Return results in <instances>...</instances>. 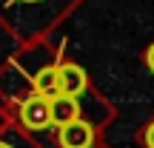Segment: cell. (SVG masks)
Segmentation results:
<instances>
[{
	"mask_svg": "<svg viewBox=\"0 0 154 148\" xmlns=\"http://www.w3.org/2000/svg\"><path fill=\"white\" fill-rule=\"evenodd\" d=\"M20 122L32 131H43L51 125V111H49V100H43L40 94H32L26 103L20 105Z\"/></svg>",
	"mask_w": 154,
	"mask_h": 148,
	"instance_id": "6da1fadb",
	"label": "cell"
},
{
	"mask_svg": "<svg viewBox=\"0 0 154 148\" xmlns=\"http://www.w3.org/2000/svg\"><path fill=\"white\" fill-rule=\"evenodd\" d=\"M143 140H146V148H154V122L149 128H146V134H143Z\"/></svg>",
	"mask_w": 154,
	"mask_h": 148,
	"instance_id": "8992f818",
	"label": "cell"
},
{
	"mask_svg": "<svg viewBox=\"0 0 154 148\" xmlns=\"http://www.w3.org/2000/svg\"><path fill=\"white\" fill-rule=\"evenodd\" d=\"M0 148H11V145H6V143H0Z\"/></svg>",
	"mask_w": 154,
	"mask_h": 148,
	"instance_id": "ba28073f",
	"label": "cell"
},
{
	"mask_svg": "<svg viewBox=\"0 0 154 148\" xmlns=\"http://www.w3.org/2000/svg\"><path fill=\"white\" fill-rule=\"evenodd\" d=\"M146 63H149V68L154 71V43L149 46V51H146Z\"/></svg>",
	"mask_w": 154,
	"mask_h": 148,
	"instance_id": "52a82bcc",
	"label": "cell"
},
{
	"mask_svg": "<svg viewBox=\"0 0 154 148\" xmlns=\"http://www.w3.org/2000/svg\"><path fill=\"white\" fill-rule=\"evenodd\" d=\"M23 3H37V0H23Z\"/></svg>",
	"mask_w": 154,
	"mask_h": 148,
	"instance_id": "9c48e42d",
	"label": "cell"
},
{
	"mask_svg": "<svg viewBox=\"0 0 154 148\" xmlns=\"http://www.w3.org/2000/svg\"><path fill=\"white\" fill-rule=\"evenodd\" d=\"M57 74H60V94H69V97H80L88 86V77L77 63H63L57 66Z\"/></svg>",
	"mask_w": 154,
	"mask_h": 148,
	"instance_id": "3957f363",
	"label": "cell"
},
{
	"mask_svg": "<svg viewBox=\"0 0 154 148\" xmlns=\"http://www.w3.org/2000/svg\"><path fill=\"white\" fill-rule=\"evenodd\" d=\"M34 94H40L43 100H54L60 94V74L57 66H46L34 74Z\"/></svg>",
	"mask_w": 154,
	"mask_h": 148,
	"instance_id": "5b68a950",
	"label": "cell"
},
{
	"mask_svg": "<svg viewBox=\"0 0 154 148\" xmlns=\"http://www.w3.org/2000/svg\"><path fill=\"white\" fill-rule=\"evenodd\" d=\"M60 148H91L94 145V128L86 120H74L60 128Z\"/></svg>",
	"mask_w": 154,
	"mask_h": 148,
	"instance_id": "7a4b0ae2",
	"label": "cell"
},
{
	"mask_svg": "<svg viewBox=\"0 0 154 148\" xmlns=\"http://www.w3.org/2000/svg\"><path fill=\"white\" fill-rule=\"evenodd\" d=\"M49 111H51V125L60 128L80 120V103H77V97H69V94H57L54 100H49Z\"/></svg>",
	"mask_w": 154,
	"mask_h": 148,
	"instance_id": "277c9868",
	"label": "cell"
}]
</instances>
